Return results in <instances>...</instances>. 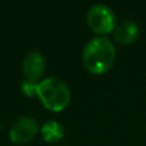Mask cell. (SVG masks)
Masks as SVG:
<instances>
[{
    "label": "cell",
    "mask_w": 146,
    "mask_h": 146,
    "mask_svg": "<svg viewBox=\"0 0 146 146\" xmlns=\"http://www.w3.org/2000/svg\"><path fill=\"white\" fill-rule=\"evenodd\" d=\"M41 135L46 141H58L63 137L64 135V128L58 121H46L41 127Z\"/></svg>",
    "instance_id": "52a82bcc"
},
{
    "label": "cell",
    "mask_w": 146,
    "mask_h": 146,
    "mask_svg": "<svg viewBox=\"0 0 146 146\" xmlns=\"http://www.w3.org/2000/svg\"><path fill=\"white\" fill-rule=\"evenodd\" d=\"M37 86H38V83L35 82V81L25 80L22 82V85H21V87H22L23 92H25L26 95H33V94L36 92V90H37Z\"/></svg>",
    "instance_id": "ba28073f"
},
{
    "label": "cell",
    "mask_w": 146,
    "mask_h": 146,
    "mask_svg": "<svg viewBox=\"0 0 146 146\" xmlns=\"http://www.w3.org/2000/svg\"><path fill=\"white\" fill-rule=\"evenodd\" d=\"M36 92L44 105L51 110H62L71 100L69 87L63 80L58 77H49L41 81Z\"/></svg>",
    "instance_id": "7a4b0ae2"
},
{
    "label": "cell",
    "mask_w": 146,
    "mask_h": 146,
    "mask_svg": "<svg viewBox=\"0 0 146 146\" xmlns=\"http://www.w3.org/2000/svg\"><path fill=\"white\" fill-rule=\"evenodd\" d=\"M140 28L133 21H123L114 28V37L121 44H132L139 37Z\"/></svg>",
    "instance_id": "8992f818"
},
{
    "label": "cell",
    "mask_w": 146,
    "mask_h": 146,
    "mask_svg": "<svg viewBox=\"0 0 146 146\" xmlns=\"http://www.w3.org/2000/svg\"><path fill=\"white\" fill-rule=\"evenodd\" d=\"M37 132V121L31 115H22L12 124L9 135L12 141L17 142V144H23V142H27L31 139H33Z\"/></svg>",
    "instance_id": "277c9868"
},
{
    "label": "cell",
    "mask_w": 146,
    "mask_h": 146,
    "mask_svg": "<svg viewBox=\"0 0 146 146\" xmlns=\"http://www.w3.org/2000/svg\"><path fill=\"white\" fill-rule=\"evenodd\" d=\"M115 46L104 36L94 37L85 45L82 51V60L91 73L106 72L115 59Z\"/></svg>",
    "instance_id": "6da1fadb"
},
{
    "label": "cell",
    "mask_w": 146,
    "mask_h": 146,
    "mask_svg": "<svg viewBox=\"0 0 146 146\" xmlns=\"http://www.w3.org/2000/svg\"><path fill=\"white\" fill-rule=\"evenodd\" d=\"M87 23L98 33L110 32L115 28V15L105 4H95L87 12Z\"/></svg>",
    "instance_id": "3957f363"
},
{
    "label": "cell",
    "mask_w": 146,
    "mask_h": 146,
    "mask_svg": "<svg viewBox=\"0 0 146 146\" xmlns=\"http://www.w3.org/2000/svg\"><path fill=\"white\" fill-rule=\"evenodd\" d=\"M45 69V58L37 50H31L26 54L23 59V72H25L26 80L35 81L40 78Z\"/></svg>",
    "instance_id": "5b68a950"
}]
</instances>
